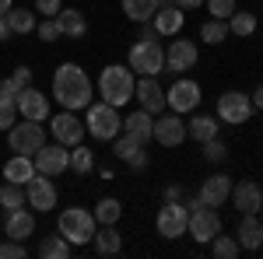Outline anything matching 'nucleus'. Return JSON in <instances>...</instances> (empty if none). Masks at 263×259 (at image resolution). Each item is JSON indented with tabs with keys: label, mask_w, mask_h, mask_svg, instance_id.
<instances>
[{
	"label": "nucleus",
	"mask_w": 263,
	"mask_h": 259,
	"mask_svg": "<svg viewBox=\"0 0 263 259\" xmlns=\"http://www.w3.org/2000/svg\"><path fill=\"white\" fill-rule=\"evenodd\" d=\"M53 95L63 109H88L91 105V81L84 74V67L78 63H60L53 74Z\"/></svg>",
	"instance_id": "f257e3e1"
},
{
	"label": "nucleus",
	"mask_w": 263,
	"mask_h": 259,
	"mask_svg": "<svg viewBox=\"0 0 263 259\" xmlns=\"http://www.w3.org/2000/svg\"><path fill=\"white\" fill-rule=\"evenodd\" d=\"M134 84H137V77H134L130 67L109 63L99 74V95H102V102H109V105L120 109V105H126V102L134 98Z\"/></svg>",
	"instance_id": "f03ea898"
},
{
	"label": "nucleus",
	"mask_w": 263,
	"mask_h": 259,
	"mask_svg": "<svg viewBox=\"0 0 263 259\" xmlns=\"http://www.w3.org/2000/svg\"><path fill=\"white\" fill-rule=\"evenodd\" d=\"M84 130L95 140L120 137L123 119H120V112H116V105H109V102H91V105L84 109Z\"/></svg>",
	"instance_id": "7ed1b4c3"
},
{
	"label": "nucleus",
	"mask_w": 263,
	"mask_h": 259,
	"mask_svg": "<svg viewBox=\"0 0 263 259\" xmlns=\"http://www.w3.org/2000/svg\"><path fill=\"white\" fill-rule=\"evenodd\" d=\"M126 67L141 77V74H151V77H158L165 70V49L158 39H137L130 46V56H126Z\"/></svg>",
	"instance_id": "20e7f679"
},
{
	"label": "nucleus",
	"mask_w": 263,
	"mask_h": 259,
	"mask_svg": "<svg viewBox=\"0 0 263 259\" xmlns=\"http://www.w3.org/2000/svg\"><path fill=\"white\" fill-rule=\"evenodd\" d=\"M95 231H99V221L91 210H84V207H67L60 214V235L70 245H84V242L95 238Z\"/></svg>",
	"instance_id": "39448f33"
},
{
	"label": "nucleus",
	"mask_w": 263,
	"mask_h": 259,
	"mask_svg": "<svg viewBox=\"0 0 263 259\" xmlns=\"http://www.w3.org/2000/svg\"><path fill=\"white\" fill-rule=\"evenodd\" d=\"M221 231V217L214 207H203V203H193L190 207V221H186V235L197 242V245H207Z\"/></svg>",
	"instance_id": "423d86ee"
},
{
	"label": "nucleus",
	"mask_w": 263,
	"mask_h": 259,
	"mask_svg": "<svg viewBox=\"0 0 263 259\" xmlns=\"http://www.w3.org/2000/svg\"><path fill=\"white\" fill-rule=\"evenodd\" d=\"M7 144H11V151L14 154H35L42 144H46V126L35 119H25V123H14L11 130H7Z\"/></svg>",
	"instance_id": "0eeeda50"
},
{
	"label": "nucleus",
	"mask_w": 263,
	"mask_h": 259,
	"mask_svg": "<svg viewBox=\"0 0 263 259\" xmlns=\"http://www.w3.org/2000/svg\"><path fill=\"white\" fill-rule=\"evenodd\" d=\"M186 221H190V207H182L179 200H165V207L158 210V217H155V228H158V235L162 238H182L186 235Z\"/></svg>",
	"instance_id": "6e6552de"
},
{
	"label": "nucleus",
	"mask_w": 263,
	"mask_h": 259,
	"mask_svg": "<svg viewBox=\"0 0 263 259\" xmlns=\"http://www.w3.org/2000/svg\"><path fill=\"white\" fill-rule=\"evenodd\" d=\"M32 161H35V172L57 179V175H63V172L70 168V151H67L63 144H42L39 151L32 154Z\"/></svg>",
	"instance_id": "1a4fd4ad"
},
{
	"label": "nucleus",
	"mask_w": 263,
	"mask_h": 259,
	"mask_svg": "<svg viewBox=\"0 0 263 259\" xmlns=\"http://www.w3.org/2000/svg\"><path fill=\"white\" fill-rule=\"evenodd\" d=\"M165 105L172 109V112H193L197 105H200V84L190 77H179L168 91H165Z\"/></svg>",
	"instance_id": "9d476101"
},
{
	"label": "nucleus",
	"mask_w": 263,
	"mask_h": 259,
	"mask_svg": "<svg viewBox=\"0 0 263 259\" xmlns=\"http://www.w3.org/2000/svg\"><path fill=\"white\" fill-rule=\"evenodd\" d=\"M253 116V98L242 95V91H224L218 98V119L228 123V126H239Z\"/></svg>",
	"instance_id": "9b49d317"
},
{
	"label": "nucleus",
	"mask_w": 263,
	"mask_h": 259,
	"mask_svg": "<svg viewBox=\"0 0 263 259\" xmlns=\"http://www.w3.org/2000/svg\"><path fill=\"white\" fill-rule=\"evenodd\" d=\"M49 133H53L57 144L74 147V144H81V140H84V119H78L70 109H67V112H57V116L49 119Z\"/></svg>",
	"instance_id": "f8f14e48"
},
{
	"label": "nucleus",
	"mask_w": 263,
	"mask_h": 259,
	"mask_svg": "<svg viewBox=\"0 0 263 259\" xmlns=\"http://www.w3.org/2000/svg\"><path fill=\"white\" fill-rule=\"evenodd\" d=\"M134 98L141 102V109L144 112H151V116H162L165 109V91H162V84L151 77V74H141L137 77V84H134Z\"/></svg>",
	"instance_id": "ddd939ff"
},
{
	"label": "nucleus",
	"mask_w": 263,
	"mask_h": 259,
	"mask_svg": "<svg viewBox=\"0 0 263 259\" xmlns=\"http://www.w3.org/2000/svg\"><path fill=\"white\" fill-rule=\"evenodd\" d=\"M25 200H28V207H35L39 214L53 210V207H57V182L49 179V175H42V172H35V175L28 179V193H25Z\"/></svg>",
	"instance_id": "4468645a"
},
{
	"label": "nucleus",
	"mask_w": 263,
	"mask_h": 259,
	"mask_svg": "<svg viewBox=\"0 0 263 259\" xmlns=\"http://www.w3.org/2000/svg\"><path fill=\"white\" fill-rule=\"evenodd\" d=\"M232 196V179L228 175H207V179L200 182V189H197V203H203V207H224V200Z\"/></svg>",
	"instance_id": "2eb2a0df"
},
{
	"label": "nucleus",
	"mask_w": 263,
	"mask_h": 259,
	"mask_svg": "<svg viewBox=\"0 0 263 259\" xmlns=\"http://www.w3.org/2000/svg\"><path fill=\"white\" fill-rule=\"evenodd\" d=\"M232 203H235V210L239 214H260V207H263V189H260V182H253V179H242L239 186H232Z\"/></svg>",
	"instance_id": "dca6fc26"
},
{
	"label": "nucleus",
	"mask_w": 263,
	"mask_h": 259,
	"mask_svg": "<svg viewBox=\"0 0 263 259\" xmlns=\"http://www.w3.org/2000/svg\"><path fill=\"white\" fill-rule=\"evenodd\" d=\"M18 116L35 119V123H46V119H49V98L28 84L25 91H18Z\"/></svg>",
	"instance_id": "f3484780"
},
{
	"label": "nucleus",
	"mask_w": 263,
	"mask_h": 259,
	"mask_svg": "<svg viewBox=\"0 0 263 259\" xmlns=\"http://www.w3.org/2000/svg\"><path fill=\"white\" fill-rule=\"evenodd\" d=\"M165 67L176 70V74H186L190 67H197V42L190 39H176L165 53Z\"/></svg>",
	"instance_id": "a211bd4d"
},
{
	"label": "nucleus",
	"mask_w": 263,
	"mask_h": 259,
	"mask_svg": "<svg viewBox=\"0 0 263 259\" xmlns=\"http://www.w3.org/2000/svg\"><path fill=\"white\" fill-rule=\"evenodd\" d=\"M155 140H158L162 147H179L182 140H186V123L179 119V112L155 119Z\"/></svg>",
	"instance_id": "6ab92c4d"
},
{
	"label": "nucleus",
	"mask_w": 263,
	"mask_h": 259,
	"mask_svg": "<svg viewBox=\"0 0 263 259\" xmlns=\"http://www.w3.org/2000/svg\"><path fill=\"white\" fill-rule=\"evenodd\" d=\"M112 154H116V158H123L130 168H137V172H141V168H147L144 144H141V140H134V137H126V133H123V137H112Z\"/></svg>",
	"instance_id": "aec40b11"
},
{
	"label": "nucleus",
	"mask_w": 263,
	"mask_h": 259,
	"mask_svg": "<svg viewBox=\"0 0 263 259\" xmlns=\"http://www.w3.org/2000/svg\"><path fill=\"white\" fill-rule=\"evenodd\" d=\"M123 133H126V137H134V140H141V144L155 140V116H151V112H144V109L130 112V116L123 119Z\"/></svg>",
	"instance_id": "412c9836"
},
{
	"label": "nucleus",
	"mask_w": 263,
	"mask_h": 259,
	"mask_svg": "<svg viewBox=\"0 0 263 259\" xmlns=\"http://www.w3.org/2000/svg\"><path fill=\"white\" fill-rule=\"evenodd\" d=\"M35 231V217L25 210V207H18V210H11L7 214V221H4V235L14 242H28V235Z\"/></svg>",
	"instance_id": "4be33fe9"
},
{
	"label": "nucleus",
	"mask_w": 263,
	"mask_h": 259,
	"mask_svg": "<svg viewBox=\"0 0 263 259\" xmlns=\"http://www.w3.org/2000/svg\"><path fill=\"white\" fill-rule=\"evenodd\" d=\"M239 245H242L246 252H256L263 245V217H256V214H242V221H239Z\"/></svg>",
	"instance_id": "5701e85b"
},
{
	"label": "nucleus",
	"mask_w": 263,
	"mask_h": 259,
	"mask_svg": "<svg viewBox=\"0 0 263 259\" xmlns=\"http://www.w3.org/2000/svg\"><path fill=\"white\" fill-rule=\"evenodd\" d=\"M35 175V161L28 154H14V158L4 165V179L7 182H18V186H28V179Z\"/></svg>",
	"instance_id": "b1692460"
},
{
	"label": "nucleus",
	"mask_w": 263,
	"mask_h": 259,
	"mask_svg": "<svg viewBox=\"0 0 263 259\" xmlns=\"http://www.w3.org/2000/svg\"><path fill=\"white\" fill-rule=\"evenodd\" d=\"M151 21H155L158 35H176V32L182 28V7H176V4H168V7H158Z\"/></svg>",
	"instance_id": "393cba45"
},
{
	"label": "nucleus",
	"mask_w": 263,
	"mask_h": 259,
	"mask_svg": "<svg viewBox=\"0 0 263 259\" xmlns=\"http://www.w3.org/2000/svg\"><path fill=\"white\" fill-rule=\"evenodd\" d=\"M57 21H60V32L67 35V39H84V32H88V21H84V14H81V11L60 7Z\"/></svg>",
	"instance_id": "a878e982"
},
{
	"label": "nucleus",
	"mask_w": 263,
	"mask_h": 259,
	"mask_svg": "<svg viewBox=\"0 0 263 259\" xmlns=\"http://www.w3.org/2000/svg\"><path fill=\"white\" fill-rule=\"evenodd\" d=\"M4 18H7L11 35H28V32H35V28H39V21H35V14H32L28 7H11Z\"/></svg>",
	"instance_id": "bb28decb"
},
{
	"label": "nucleus",
	"mask_w": 263,
	"mask_h": 259,
	"mask_svg": "<svg viewBox=\"0 0 263 259\" xmlns=\"http://www.w3.org/2000/svg\"><path fill=\"white\" fill-rule=\"evenodd\" d=\"M95 252L99 256H116L123 249V238H120V231H116V224H102V231H95Z\"/></svg>",
	"instance_id": "cd10ccee"
},
{
	"label": "nucleus",
	"mask_w": 263,
	"mask_h": 259,
	"mask_svg": "<svg viewBox=\"0 0 263 259\" xmlns=\"http://www.w3.org/2000/svg\"><path fill=\"white\" fill-rule=\"evenodd\" d=\"M218 130H221V123L214 119V116H197L193 123H186V137H193L197 144L214 140V137H218Z\"/></svg>",
	"instance_id": "c85d7f7f"
},
{
	"label": "nucleus",
	"mask_w": 263,
	"mask_h": 259,
	"mask_svg": "<svg viewBox=\"0 0 263 259\" xmlns=\"http://www.w3.org/2000/svg\"><path fill=\"white\" fill-rule=\"evenodd\" d=\"M70 252H74V245L63 238V235H49V238H42V245H39L42 259H67Z\"/></svg>",
	"instance_id": "c756f323"
},
{
	"label": "nucleus",
	"mask_w": 263,
	"mask_h": 259,
	"mask_svg": "<svg viewBox=\"0 0 263 259\" xmlns=\"http://www.w3.org/2000/svg\"><path fill=\"white\" fill-rule=\"evenodd\" d=\"M155 11H158L155 0H123V14L130 21H137V25H141V21H151Z\"/></svg>",
	"instance_id": "7c9ffc66"
},
{
	"label": "nucleus",
	"mask_w": 263,
	"mask_h": 259,
	"mask_svg": "<svg viewBox=\"0 0 263 259\" xmlns=\"http://www.w3.org/2000/svg\"><path fill=\"white\" fill-rule=\"evenodd\" d=\"M91 214H95V221H99V224H116V221H120V214H123V203L116 196H105V200H99V203H95V210H91Z\"/></svg>",
	"instance_id": "2f4dec72"
},
{
	"label": "nucleus",
	"mask_w": 263,
	"mask_h": 259,
	"mask_svg": "<svg viewBox=\"0 0 263 259\" xmlns=\"http://www.w3.org/2000/svg\"><path fill=\"white\" fill-rule=\"evenodd\" d=\"M228 32L239 35V39L253 35V32H256V14H253V11H235V14L228 18Z\"/></svg>",
	"instance_id": "473e14b6"
},
{
	"label": "nucleus",
	"mask_w": 263,
	"mask_h": 259,
	"mask_svg": "<svg viewBox=\"0 0 263 259\" xmlns=\"http://www.w3.org/2000/svg\"><path fill=\"white\" fill-rule=\"evenodd\" d=\"M70 168H74L78 175H88V172L95 168V151L84 147V144H74V147H70Z\"/></svg>",
	"instance_id": "72a5a7b5"
},
{
	"label": "nucleus",
	"mask_w": 263,
	"mask_h": 259,
	"mask_svg": "<svg viewBox=\"0 0 263 259\" xmlns=\"http://www.w3.org/2000/svg\"><path fill=\"white\" fill-rule=\"evenodd\" d=\"M211 252H214L218 259H235L239 252H242V245H239V238H232V235H221V231H218V235L211 238Z\"/></svg>",
	"instance_id": "f704fd0d"
},
{
	"label": "nucleus",
	"mask_w": 263,
	"mask_h": 259,
	"mask_svg": "<svg viewBox=\"0 0 263 259\" xmlns=\"http://www.w3.org/2000/svg\"><path fill=\"white\" fill-rule=\"evenodd\" d=\"M228 35H232V32H228V21H221V18H211V21H203V25H200V39L211 42V46L224 42Z\"/></svg>",
	"instance_id": "c9c22d12"
},
{
	"label": "nucleus",
	"mask_w": 263,
	"mask_h": 259,
	"mask_svg": "<svg viewBox=\"0 0 263 259\" xmlns=\"http://www.w3.org/2000/svg\"><path fill=\"white\" fill-rule=\"evenodd\" d=\"M0 207L11 214V210H18V207H25V189H21L18 182H4L0 186Z\"/></svg>",
	"instance_id": "e433bc0d"
},
{
	"label": "nucleus",
	"mask_w": 263,
	"mask_h": 259,
	"mask_svg": "<svg viewBox=\"0 0 263 259\" xmlns=\"http://www.w3.org/2000/svg\"><path fill=\"white\" fill-rule=\"evenodd\" d=\"M18 123V98L0 95V130H11Z\"/></svg>",
	"instance_id": "4c0bfd02"
},
{
	"label": "nucleus",
	"mask_w": 263,
	"mask_h": 259,
	"mask_svg": "<svg viewBox=\"0 0 263 259\" xmlns=\"http://www.w3.org/2000/svg\"><path fill=\"white\" fill-rule=\"evenodd\" d=\"M207 7H211V18H221L228 21L232 14H235V0H203Z\"/></svg>",
	"instance_id": "58836bf2"
},
{
	"label": "nucleus",
	"mask_w": 263,
	"mask_h": 259,
	"mask_svg": "<svg viewBox=\"0 0 263 259\" xmlns=\"http://www.w3.org/2000/svg\"><path fill=\"white\" fill-rule=\"evenodd\" d=\"M35 32H39V39H42V42H57V39L63 35V32H60V21H57V18L39 21V28H35Z\"/></svg>",
	"instance_id": "ea45409f"
},
{
	"label": "nucleus",
	"mask_w": 263,
	"mask_h": 259,
	"mask_svg": "<svg viewBox=\"0 0 263 259\" xmlns=\"http://www.w3.org/2000/svg\"><path fill=\"white\" fill-rule=\"evenodd\" d=\"M25 256H28L25 242H14V238L0 242V259H25Z\"/></svg>",
	"instance_id": "a19ab883"
},
{
	"label": "nucleus",
	"mask_w": 263,
	"mask_h": 259,
	"mask_svg": "<svg viewBox=\"0 0 263 259\" xmlns=\"http://www.w3.org/2000/svg\"><path fill=\"white\" fill-rule=\"evenodd\" d=\"M203 158L218 165V161H224V158H228V147H224V144H221L218 137H214V140H207V144H203Z\"/></svg>",
	"instance_id": "79ce46f5"
},
{
	"label": "nucleus",
	"mask_w": 263,
	"mask_h": 259,
	"mask_svg": "<svg viewBox=\"0 0 263 259\" xmlns=\"http://www.w3.org/2000/svg\"><path fill=\"white\" fill-rule=\"evenodd\" d=\"M60 0H35V11H39V14H46V18H57V14H60Z\"/></svg>",
	"instance_id": "37998d69"
},
{
	"label": "nucleus",
	"mask_w": 263,
	"mask_h": 259,
	"mask_svg": "<svg viewBox=\"0 0 263 259\" xmlns=\"http://www.w3.org/2000/svg\"><path fill=\"white\" fill-rule=\"evenodd\" d=\"M11 81L18 84L21 91H25V88L32 84V70H28V67H14V74H11Z\"/></svg>",
	"instance_id": "c03bdc74"
},
{
	"label": "nucleus",
	"mask_w": 263,
	"mask_h": 259,
	"mask_svg": "<svg viewBox=\"0 0 263 259\" xmlns=\"http://www.w3.org/2000/svg\"><path fill=\"white\" fill-rule=\"evenodd\" d=\"M18 91H21V88H18V84H14L11 77L0 81V95H7V98H18Z\"/></svg>",
	"instance_id": "a18cd8bd"
},
{
	"label": "nucleus",
	"mask_w": 263,
	"mask_h": 259,
	"mask_svg": "<svg viewBox=\"0 0 263 259\" xmlns=\"http://www.w3.org/2000/svg\"><path fill=\"white\" fill-rule=\"evenodd\" d=\"M141 39H162L158 28H155V21H141Z\"/></svg>",
	"instance_id": "49530a36"
},
{
	"label": "nucleus",
	"mask_w": 263,
	"mask_h": 259,
	"mask_svg": "<svg viewBox=\"0 0 263 259\" xmlns=\"http://www.w3.org/2000/svg\"><path fill=\"white\" fill-rule=\"evenodd\" d=\"M203 0H176V7H182V11H197Z\"/></svg>",
	"instance_id": "de8ad7c7"
},
{
	"label": "nucleus",
	"mask_w": 263,
	"mask_h": 259,
	"mask_svg": "<svg viewBox=\"0 0 263 259\" xmlns=\"http://www.w3.org/2000/svg\"><path fill=\"white\" fill-rule=\"evenodd\" d=\"M165 200H182V186H168L165 189Z\"/></svg>",
	"instance_id": "09e8293b"
},
{
	"label": "nucleus",
	"mask_w": 263,
	"mask_h": 259,
	"mask_svg": "<svg viewBox=\"0 0 263 259\" xmlns=\"http://www.w3.org/2000/svg\"><path fill=\"white\" fill-rule=\"evenodd\" d=\"M253 109H263V84H256V91H253Z\"/></svg>",
	"instance_id": "8fccbe9b"
},
{
	"label": "nucleus",
	"mask_w": 263,
	"mask_h": 259,
	"mask_svg": "<svg viewBox=\"0 0 263 259\" xmlns=\"http://www.w3.org/2000/svg\"><path fill=\"white\" fill-rule=\"evenodd\" d=\"M11 7H14V0H0V18H4V14H7Z\"/></svg>",
	"instance_id": "3c124183"
},
{
	"label": "nucleus",
	"mask_w": 263,
	"mask_h": 259,
	"mask_svg": "<svg viewBox=\"0 0 263 259\" xmlns=\"http://www.w3.org/2000/svg\"><path fill=\"white\" fill-rule=\"evenodd\" d=\"M155 4H158V7H168V4H176V0H155Z\"/></svg>",
	"instance_id": "603ef678"
},
{
	"label": "nucleus",
	"mask_w": 263,
	"mask_h": 259,
	"mask_svg": "<svg viewBox=\"0 0 263 259\" xmlns=\"http://www.w3.org/2000/svg\"><path fill=\"white\" fill-rule=\"evenodd\" d=\"M260 217H263V207H260Z\"/></svg>",
	"instance_id": "864d4df0"
},
{
	"label": "nucleus",
	"mask_w": 263,
	"mask_h": 259,
	"mask_svg": "<svg viewBox=\"0 0 263 259\" xmlns=\"http://www.w3.org/2000/svg\"><path fill=\"white\" fill-rule=\"evenodd\" d=\"M260 249H263V245H260Z\"/></svg>",
	"instance_id": "5fc2aeb1"
}]
</instances>
